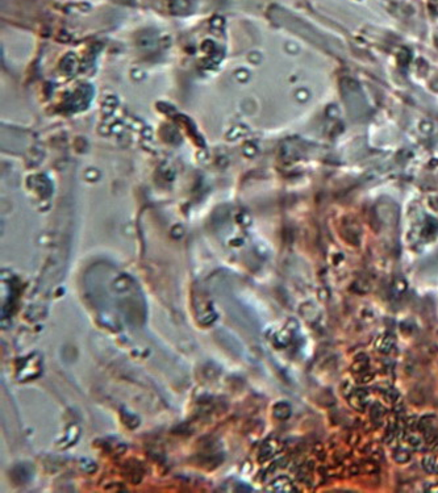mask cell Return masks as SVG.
<instances>
[{
  "instance_id": "obj_6",
  "label": "cell",
  "mask_w": 438,
  "mask_h": 493,
  "mask_svg": "<svg viewBox=\"0 0 438 493\" xmlns=\"http://www.w3.org/2000/svg\"><path fill=\"white\" fill-rule=\"evenodd\" d=\"M273 487H275V488H273L271 491H277V492H292V491H295L292 488L291 480L286 478V476H282V478L277 479V480L273 483Z\"/></svg>"
},
{
  "instance_id": "obj_9",
  "label": "cell",
  "mask_w": 438,
  "mask_h": 493,
  "mask_svg": "<svg viewBox=\"0 0 438 493\" xmlns=\"http://www.w3.org/2000/svg\"><path fill=\"white\" fill-rule=\"evenodd\" d=\"M386 414V408L379 402H374L371 405V418L374 421H381Z\"/></svg>"
},
{
  "instance_id": "obj_3",
  "label": "cell",
  "mask_w": 438,
  "mask_h": 493,
  "mask_svg": "<svg viewBox=\"0 0 438 493\" xmlns=\"http://www.w3.org/2000/svg\"><path fill=\"white\" fill-rule=\"evenodd\" d=\"M282 444L279 441L270 440L266 441L265 444L262 446L261 452H259V460H267V459L273 458L277 452L281 451Z\"/></svg>"
},
{
  "instance_id": "obj_5",
  "label": "cell",
  "mask_w": 438,
  "mask_h": 493,
  "mask_svg": "<svg viewBox=\"0 0 438 493\" xmlns=\"http://www.w3.org/2000/svg\"><path fill=\"white\" fill-rule=\"evenodd\" d=\"M351 371L354 374L361 375L366 371H369V358L365 354H361V355L355 356L353 364H351Z\"/></svg>"
},
{
  "instance_id": "obj_1",
  "label": "cell",
  "mask_w": 438,
  "mask_h": 493,
  "mask_svg": "<svg viewBox=\"0 0 438 493\" xmlns=\"http://www.w3.org/2000/svg\"><path fill=\"white\" fill-rule=\"evenodd\" d=\"M417 430L423 436L425 444H436L438 441V418L433 414L421 417L417 422Z\"/></svg>"
},
{
  "instance_id": "obj_10",
  "label": "cell",
  "mask_w": 438,
  "mask_h": 493,
  "mask_svg": "<svg viewBox=\"0 0 438 493\" xmlns=\"http://www.w3.org/2000/svg\"><path fill=\"white\" fill-rule=\"evenodd\" d=\"M407 287H408L407 282L404 279H401V278H399V279H396L395 282H393V284H392V291H393V294H396V296H401V295H404V292L407 291Z\"/></svg>"
},
{
  "instance_id": "obj_2",
  "label": "cell",
  "mask_w": 438,
  "mask_h": 493,
  "mask_svg": "<svg viewBox=\"0 0 438 493\" xmlns=\"http://www.w3.org/2000/svg\"><path fill=\"white\" fill-rule=\"evenodd\" d=\"M349 398V404L353 406L354 409L358 412H363L370 404V392L365 388H357V390H351L350 394L347 396Z\"/></svg>"
},
{
  "instance_id": "obj_8",
  "label": "cell",
  "mask_w": 438,
  "mask_h": 493,
  "mask_svg": "<svg viewBox=\"0 0 438 493\" xmlns=\"http://www.w3.org/2000/svg\"><path fill=\"white\" fill-rule=\"evenodd\" d=\"M274 413H275V417L279 418V420H286V418H289L291 416V406L287 402H279L275 406Z\"/></svg>"
},
{
  "instance_id": "obj_7",
  "label": "cell",
  "mask_w": 438,
  "mask_h": 493,
  "mask_svg": "<svg viewBox=\"0 0 438 493\" xmlns=\"http://www.w3.org/2000/svg\"><path fill=\"white\" fill-rule=\"evenodd\" d=\"M423 468L429 474H438V458L428 455L423 459Z\"/></svg>"
},
{
  "instance_id": "obj_11",
  "label": "cell",
  "mask_w": 438,
  "mask_h": 493,
  "mask_svg": "<svg viewBox=\"0 0 438 493\" xmlns=\"http://www.w3.org/2000/svg\"><path fill=\"white\" fill-rule=\"evenodd\" d=\"M393 459L397 463H405L411 459V452L407 451V450H399L393 454Z\"/></svg>"
},
{
  "instance_id": "obj_4",
  "label": "cell",
  "mask_w": 438,
  "mask_h": 493,
  "mask_svg": "<svg viewBox=\"0 0 438 493\" xmlns=\"http://www.w3.org/2000/svg\"><path fill=\"white\" fill-rule=\"evenodd\" d=\"M395 347V338L391 334H383L378 338L377 341V350L382 354H389Z\"/></svg>"
}]
</instances>
